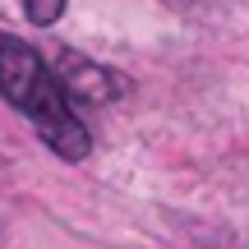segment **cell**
I'll list each match as a JSON object with an SVG mask.
<instances>
[{"label": "cell", "mask_w": 249, "mask_h": 249, "mask_svg": "<svg viewBox=\"0 0 249 249\" xmlns=\"http://www.w3.org/2000/svg\"><path fill=\"white\" fill-rule=\"evenodd\" d=\"M0 97L37 124L42 143L55 157H65V161H83L88 157L92 139H88V129H83V120L74 116L60 79L46 70V60L33 46L9 37V33H0Z\"/></svg>", "instance_id": "obj_1"}, {"label": "cell", "mask_w": 249, "mask_h": 249, "mask_svg": "<svg viewBox=\"0 0 249 249\" xmlns=\"http://www.w3.org/2000/svg\"><path fill=\"white\" fill-rule=\"evenodd\" d=\"M60 88H65V97H79V102H111V97H120V88L124 83L116 79L111 70H102V65H92V60H83V55H74V51H65L60 55Z\"/></svg>", "instance_id": "obj_2"}, {"label": "cell", "mask_w": 249, "mask_h": 249, "mask_svg": "<svg viewBox=\"0 0 249 249\" xmlns=\"http://www.w3.org/2000/svg\"><path fill=\"white\" fill-rule=\"evenodd\" d=\"M23 9H28V18H33L37 28H51L55 18L65 14V0H23Z\"/></svg>", "instance_id": "obj_3"}]
</instances>
